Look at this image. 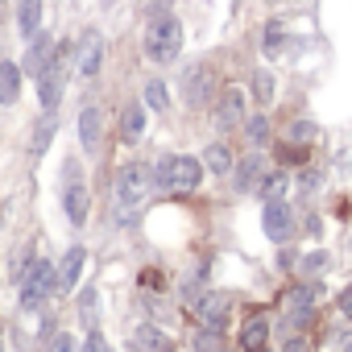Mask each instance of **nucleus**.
Returning <instances> with one entry per match:
<instances>
[{
	"label": "nucleus",
	"instance_id": "obj_14",
	"mask_svg": "<svg viewBox=\"0 0 352 352\" xmlns=\"http://www.w3.org/2000/svg\"><path fill=\"white\" fill-rule=\"evenodd\" d=\"M195 315L204 319V327H212V331H224V315H228V294H204L199 302H195Z\"/></svg>",
	"mask_w": 352,
	"mask_h": 352
},
{
	"label": "nucleus",
	"instance_id": "obj_26",
	"mask_svg": "<svg viewBox=\"0 0 352 352\" xmlns=\"http://www.w3.org/2000/svg\"><path fill=\"white\" fill-rule=\"evenodd\" d=\"M245 133H249L253 145H265L270 141V120L265 116H245Z\"/></svg>",
	"mask_w": 352,
	"mask_h": 352
},
{
	"label": "nucleus",
	"instance_id": "obj_36",
	"mask_svg": "<svg viewBox=\"0 0 352 352\" xmlns=\"http://www.w3.org/2000/svg\"><path fill=\"white\" fill-rule=\"evenodd\" d=\"M104 5H112V0H104Z\"/></svg>",
	"mask_w": 352,
	"mask_h": 352
},
{
	"label": "nucleus",
	"instance_id": "obj_28",
	"mask_svg": "<svg viewBox=\"0 0 352 352\" xmlns=\"http://www.w3.org/2000/svg\"><path fill=\"white\" fill-rule=\"evenodd\" d=\"M315 137H319V129H315L311 120H294V124L286 129V137H282V141H315Z\"/></svg>",
	"mask_w": 352,
	"mask_h": 352
},
{
	"label": "nucleus",
	"instance_id": "obj_2",
	"mask_svg": "<svg viewBox=\"0 0 352 352\" xmlns=\"http://www.w3.org/2000/svg\"><path fill=\"white\" fill-rule=\"evenodd\" d=\"M199 183H204V157L174 153L153 166V187H162V191H195Z\"/></svg>",
	"mask_w": 352,
	"mask_h": 352
},
{
	"label": "nucleus",
	"instance_id": "obj_4",
	"mask_svg": "<svg viewBox=\"0 0 352 352\" xmlns=\"http://www.w3.org/2000/svg\"><path fill=\"white\" fill-rule=\"evenodd\" d=\"M212 96H220L216 71H212L208 63H195V67H187V71H183V100H187L191 108H204Z\"/></svg>",
	"mask_w": 352,
	"mask_h": 352
},
{
	"label": "nucleus",
	"instance_id": "obj_19",
	"mask_svg": "<svg viewBox=\"0 0 352 352\" xmlns=\"http://www.w3.org/2000/svg\"><path fill=\"white\" fill-rule=\"evenodd\" d=\"M204 170H212L216 179H220V174H232V170H236L232 145H224V141H212V145L204 149Z\"/></svg>",
	"mask_w": 352,
	"mask_h": 352
},
{
	"label": "nucleus",
	"instance_id": "obj_16",
	"mask_svg": "<svg viewBox=\"0 0 352 352\" xmlns=\"http://www.w3.org/2000/svg\"><path fill=\"white\" fill-rule=\"evenodd\" d=\"M261 179H265V153H249L236 166V191H257Z\"/></svg>",
	"mask_w": 352,
	"mask_h": 352
},
{
	"label": "nucleus",
	"instance_id": "obj_21",
	"mask_svg": "<svg viewBox=\"0 0 352 352\" xmlns=\"http://www.w3.org/2000/svg\"><path fill=\"white\" fill-rule=\"evenodd\" d=\"M54 133H58V120H54V112H46V116L38 120V129H34V141H30V153H34V157H46V149H50V141H54Z\"/></svg>",
	"mask_w": 352,
	"mask_h": 352
},
{
	"label": "nucleus",
	"instance_id": "obj_18",
	"mask_svg": "<svg viewBox=\"0 0 352 352\" xmlns=\"http://www.w3.org/2000/svg\"><path fill=\"white\" fill-rule=\"evenodd\" d=\"M21 79H25V71L17 63H0V104L5 108H13L21 100Z\"/></svg>",
	"mask_w": 352,
	"mask_h": 352
},
{
	"label": "nucleus",
	"instance_id": "obj_11",
	"mask_svg": "<svg viewBox=\"0 0 352 352\" xmlns=\"http://www.w3.org/2000/svg\"><path fill=\"white\" fill-rule=\"evenodd\" d=\"M100 67H104V34H87L83 42H79V58H75V71L83 75V79H96L100 75Z\"/></svg>",
	"mask_w": 352,
	"mask_h": 352
},
{
	"label": "nucleus",
	"instance_id": "obj_9",
	"mask_svg": "<svg viewBox=\"0 0 352 352\" xmlns=\"http://www.w3.org/2000/svg\"><path fill=\"white\" fill-rule=\"evenodd\" d=\"M54 50H58V46H54V34H42V30H38V34L30 38V50H25V58H21V71H25V75H42V71L54 63Z\"/></svg>",
	"mask_w": 352,
	"mask_h": 352
},
{
	"label": "nucleus",
	"instance_id": "obj_23",
	"mask_svg": "<svg viewBox=\"0 0 352 352\" xmlns=\"http://www.w3.org/2000/svg\"><path fill=\"white\" fill-rule=\"evenodd\" d=\"M257 191H261V199H265V204L286 199V191H290V174H282V170H278V174H270V179H261V187H257Z\"/></svg>",
	"mask_w": 352,
	"mask_h": 352
},
{
	"label": "nucleus",
	"instance_id": "obj_8",
	"mask_svg": "<svg viewBox=\"0 0 352 352\" xmlns=\"http://www.w3.org/2000/svg\"><path fill=\"white\" fill-rule=\"evenodd\" d=\"M319 294H323V286H319V282H302V286L286 290L282 307H286V315H290L294 323H307V319H311V307L319 302Z\"/></svg>",
	"mask_w": 352,
	"mask_h": 352
},
{
	"label": "nucleus",
	"instance_id": "obj_35",
	"mask_svg": "<svg viewBox=\"0 0 352 352\" xmlns=\"http://www.w3.org/2000/svg\"><path fill=\"white\" fill-rule=\"evenodd\" d=\"M344 352H352V340H348V344H344Z\"/></svg>",
	"mask_w": 352,
	"mask_h": 352
},
{
	"label": "nucleus",
	"instance_id": "obj_27",
	"mask_svg": "<svg viewBox=\"0 0 352 352\" xmlns=\"http://www.w3.org/2000/svg\"><path fill=\"white\" fill-rule=\"evenodd\" d=\"M282 34H286L282 21H270V25H265V54H270V58H282Z\"/></svg>",
	"mask_w": 352,
	"mask_h": 352
},
{
	"label": "nucleus",
	"instance_id": "obj_32",
	"mask_svg": "<svg viewBox=\"0 0 352 352\" xmlns=\"http://www.w3.org/2000/svg\"><path fill=\"white\" fill-rule=\"evenodd\" d=\"M50 352H79V344H75V336L58 331V336H54V344H50Z\"/></svg>",
	"mask_w": 352,
	"mask_h": 352
},
{
	"label": "nucleus",
	"instance_id": "obj_6",
	"mask_svg": "<svg viewBox=\"0 0 352 352\" xmlns=\"http://www.w3.org/2000/svg\"><path fill=\"white\" fill-rule=\"evenodd\" d=\"M261 228H265V236H270L274 245H286V241L294 236V212H290V204H286V199L265 204V220H261Z\"/></svg>",
	"mask_w": 352,
	"mask_h": 352
},
{
	"label": "nucleus",
	"instance_id": "obj_29",
	"mask_svg": "<svg viewBox=\"0 0 352 352\" xmlns=\"http://www.w3.org/2000/svg\"><path fill=\"white\" fill-rule=\"evenodd\" d=\"M323 270H327V253L311 249V253L302 257V274H307V278H315V274H323Z\"/></svg>",
	"mask_w": 352,
	"mask_h": 352
},
{
	"label": "nucleus",
	"instance_id": "obj_1",
	"mask_svg": "<svg viewBox=\"0 0 352 352\" xmlns=\"http://www.w3.org/2000/svg\"><path fill=\"white\" fill-rule=\"evenodd\" d=\"M145 54L157 67H170L174 58L183 54V21L174 17V13H162V17L149 21V30H145Z\"/></svg>",
	"mask_w": 352,
	"mask_h": 352
},
{
	"label": "nucleus",
	"instance_id": "obj_17",
	"mask_svg": "<svg viewBox=\"0 0 352 352\" xmlns=\"http://www.w3.org/2000/svg\"><path fill=\"white\" fill-rule=\"evenodd\" d=\"M42 13H46V0H21V5H17V34L25 42L42 30Z\"/></svg>",
	"mask_w": 352,
	"mask_h": 352
},
{
	"label": "nucleus",
	"instance_id": "obj_33",
	"mask_svg": "<svg viewBox=\"0 0 352 352\" xmlns=\"http://www.w3.org/2000/svg\"><path fill=\"white\" fill-rule=\"evenodd\" d=\"M282 352H311V344H307L302 336H290V340L282 344Z\"/></svg>",
	"mask_w": 352,
	"mask_h": 352
},
{
	"label": "nucleus",
	"instance_id": "obj_25",
	"mask_svg": "<svg viewBox=\"0 0 352 352\" xmlns=\"http://www.w3.org/2000/svg\"><path fill=\"white\" fill-rule=\"evenodd\" d=\"M253 100L257 104H274V75L270 71H253Z\"/></svg>",
	"mask_w": 352,
	"mask_h": 352
},
{
	"label": "nucleus",
	"instance_id": "obj_3",
	"mask_svg": "<svg viewBox=\"0 0 352 352\" xmlns=\"http://www.w3.org/2000/svg\"><path fill=\"white\" fill-rule=\"evenodd\" d=\"M149 191H153V166L129 162L116 170V208H141Z\"/></svg>",
	"mask_w": 352,
	"mask_h": 352
},
{
	"label": "nucleus",
	"instance_id": "obj_12",
	"mask_svg": "<svg viewBox=\"0 0 352 352\" xmlns=\"http://www.w3.org/2000/svg\"><path fill=\"white\" fill-rule=\"evenodd\" d=\"M265 340H270V315L265 311H253L241 323V348L245 352H265Z\"/></svg>",
	"mask_w": 352,
	"mask_h": 352
},
{
	"label": "nucleus",
	"instance_id": "obj_30",
	"mask_svg": "<svg viewBox=\"0 0 352 352\" xmlns=\"http://www.w3.org/2000/svg\"><path fill=\"white\" fill-rule=\"evenodd\" d=\"M83 352H112V344L104 340V331H96V327H91V331H87V344H83Z\"/></svg>",
	"mask_w": 352,
	"mask_h": 352
},
{
	"label": "nucleus",
	"instance_id": "obj_24",
	"mask_svg": "<svg viewBox=\"0 0 352 352\" xmlns=\"http://www.w3.org/2000/svg\"><path fill=\"white\" fill-rule=\"evenodd\" d=\"M141 96H145V108H153V112H166V108H170V91H166L162 79H149Z\"/></svg>",
	"mask_w": 352,
	"mask_h": 352
},
{
	"label": "nucleus",
	"instance_id": "obj_13",
	"mask_svg": "<svg viewBox=\"0 0 352 352\" xmlns=\"http://www.w3.org/2000/svg\"><path fill=\"white\" fill-rule=\"evenodd\" d=\"M100 141H104V112H100V108H83V112H79V145H83L87 153H96Z\"/></svg>",
	"mask_w": 352,
	"mask_h": 352
},
{
	"label": "nucleus",
	"instance_id": "obj_5",
	"mask_svg": "<svg viewBox=\"0 0 352 352\" xmlns=\"http://www.w3.org/2000/svg\"><path fill=\"white\" fill-rule=\"evenodd\" d=\"M17 290H21V311H38V307L58 290V274H54V265H50V261H38L34 278H30L25 286H17Z\"/></svg>",
	"mask_w": 352,
	"mask_h": 352
},
{
	"label": "nucleus",
	"instance_id": "obj_34",
	"mask_svg": "<svg viewBox=\"0 0 352 352\" xmlns=\"http://www.w3.org/2000/svg\"><path fill=\"white\" fill-rule=\"evenodd\" d=\"M340 311H344V315H348V319H352V286H348V290H344V294H340Z\"/></svg>",
	"mask_w": 352,
	"mask_h": 352
},
{
	"label": "nucleus",
	"instance_id": "obj_20",
	"mask_svg": "<svg viewBox=\"0 0 352 352\" xmlns=\"http://www.w3.org/2000/svg\"><path fill=\"white\" fill-rule=\"evenodd\" d=\"M141 133H145V108L141 104H129L124 112H120V141H141Z\"/></svg>",
	"mask_w": 352,
	"mask_h": 352
},
{
	"label": "nucleus",
	"instance_id": "obj_10",
	"mask_svg": "<svg viewBox=\"0 0 352 352\" xmlns=\"http://www.w3.org/2000/svg\"><path fill=\"white\" fill-rule=\"evenodd\" d=\"M63 212H67V220H71L75 228L87 224V212H91V191H87V183L67 179V187H63Z\"/></svg>",
	"mask_w": 352,
	"mask_h": 352
},
{
	"label": "nucleus",
	"instance_id": "obj_15",
	"mask_svg": "<svg viewBox=\"0 0 352 352\" xmlns=\"http://www.w3.org/2000/svg\"><path fill=\"white\" fill-rule=\"evenodd\" d=\"M83 257H87L83 245H71V249L63 253V261L54 265V274H58V290H71V286L79 282V274H83Z\"/></svg>",
	"mask_w": 352,
	"mask_h": 352
},
{
	"label": "nucleus",
	"instance_id": "obj_7",
	"mask_svg": "<svg viewBox=\"0 0 352 352\" xmlns=\"http://www.w3.org/2000/svg\"><path fill=\"white\" fill-rule=\"evenodd\" d=\"M249 104H245V87H224L220 91V100H216V124L220 129H236V124H245V112Z\"/></svg>",
	"mask_w": 352,
	"mask_h": 352
},
{
	"label": "nucleus",
	"instance_id": "obj_22",
	"mask_svg": "<svg viewBox=\"0 0 352 352\" xmlns=\"http://www.w3.org/2000/svg\"><path fill=\"white\" fill-rule=\"evenodd\" d=\"M137 344H141L145 352H174V340H170L162 327H153V323H141V327H137Z\"/></svg>",
	"mask_w": 352,
	"mask_h": 352
},
{
	"label": "nucleus",
	"instance_id": "obj_31",
	"mask_svg": "<svg viewBox=\"0 0 352 352\" xmlns=\"http://www.w3.org/2000/svg\"><path fill=\"white\" fill-rule=\"evenodd\" d=\"M79 311H83V319H96V290L91 286L79 294Z\"/></svg>",
	"mask_w": 352,
	"mask_h": 352
}]
</instances>
